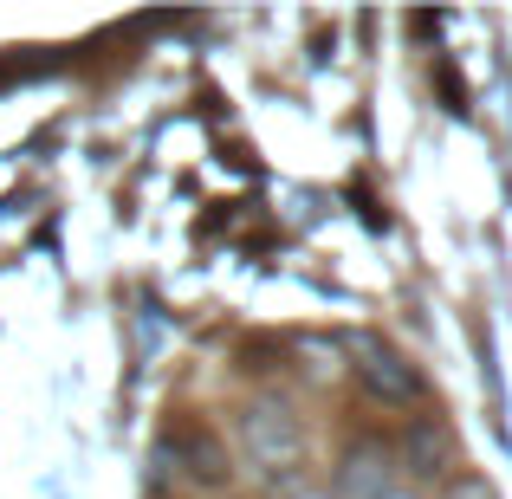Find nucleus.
<instances>
[{
    "label": "nucleus",
    "mask_w": 512,
    "mask_h": 499,
    "mask_svg": "<svg viewBox=\"0 0 512 499\" xmlns=\"http://www.w3.org/2000/svg\"><path fill=\"white\" fill-rule=\"evenodd\" d=\"M240 454H247L253 474H266V480L292 474V467H299V454H305L299 415H292L286 402H253V409L240 415Z\"/></svg>",
    "instance_id": "obj_1"
},
{
    "label": "nucleus",
    "mask_w": 512,
    "mask_h": 499,
    "mask_svg": "<svg viewBox=\"0 0 512 499\" xmlns=\"http://www.w3.org/2000/svg\"><path fill=\"white\" fill-rule=\"evenodd\" d=\"M325 499H415L409 487V474H402V461L389 448H350L344 454V467L331 474V493Z\"/></svg>",
    "instance_id": "obj_2"
},
{
    "label": "nucleus",
    "mask_w": 512,
    "mask_h": 499,
    "mask_svg": "<svg viewBox=\"0 0 512 499\" xmlns=\"http://www.w3.org/2000/svg\"><path fill=\"white\" fill-rule=\"evenodd\" d=\"M350 370H357V383L370 389L376 402H389V409H409L415 396H422V376L402 363L396 344H383V337H357V350H350Z\"/></svg>",
    "instance_id": "obj_3"
}]
</instances>
